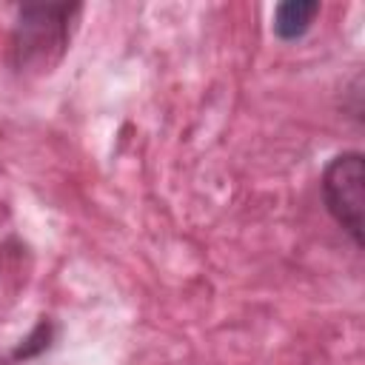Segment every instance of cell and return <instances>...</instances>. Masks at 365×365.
I'll list each match as a JSON object with an SVG mask.
<instances>
[{"label":"cell","mask_w":365,"mask_h":365,"mask_svg":"<svg viewBox=\"0 0 365 365\" xmlns=\"http://www.w3.org/2000/svg\"><path fill=\"white\" fill-rule=\"evenodd\" d=\"M51 342H54V322H51L48 317H40L37 325H34V328L20 339V345L11 351V359H14V362H20V359H34V356L46 354V351L51 348Z\"/></svg>","instance_id":"cell-4"},{"label":"cell","mask_w":365,"mask_h":365,"mask_svg":"<svg viewBox=\"0 0 365 365\" xmlns=\"http://www.w3.org/2000/svg\"><path fill=\"white\" fill-rule=\"evenodd\" d=\"M319 194L328 217L342 228V234L362 248V217H365V157L351 148L331 157L319 177Z\"/></svg>","instance_id":"cell-2"},{"label":"cell","mask_w":365,"mask_h":365,"mask_svg":"<svg viewBox=\"0 0 365 365\" xmlns=\"http://www.w3.org/2000/svg\"><path fill=\"white\" fill-rule=\"evenodd\" d=\"M83 14L80 3H23L14 11L9 60L17 74H48L68 51Z\"/></svg>","instance_id":"cell-1"},{"label":"cell","mask_w":365,"mask_h":365,"mask_svg":"<svg viewBox=\"0 0 365 365\" xmlns=\"http://www.w3.org/2000/svg\"><path fill=\"white\" fill-rule=\"evenodd\" d=\"M322 6L317 0H285L274 6V17H271V31L279 43H297L302 40L314 20L319 17Z\"/></svg>","instance_id":"cell-3"}]
</instances>
